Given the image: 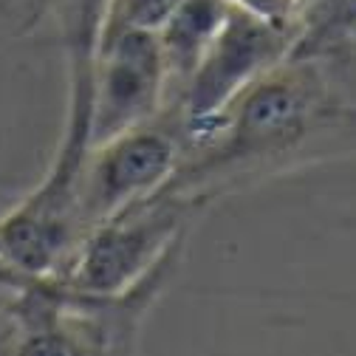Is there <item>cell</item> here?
<instances>
[{"mask_svg": "<svg viewBox=\"0 0 356 356\" xmlns=\"http://www.w3.org/2000/svg\"><path fill=\"white\" fill-rule=\"evenodd\" d=\"M331 57L286 54L215 116L190 142L195 164H178L164 190L209 204L249 178L283 175L291 167L348 156L353 147V102L348 74L328 68Z\"/></svg>", "mask_w": 356, "mask_h": 356, "instance_id": "obj_1", "label": "cell"}, {"mask_svg": "<svg viewBox=\"0 0 356 356\" xmlns=\"http://www.w3.org/2000/svg\"><path fill=\"white\" fill-rule=\"evenodd\" d=\"M204 204L172 190L122 209L91 227L74 246L60 283L91 297H113L145 280L178 243H184Z\"/></svg>", "mask_w": 356, "mask_h": 356, "instance_id": "obj_2", "label": "cell"}, {"mask_svg": "<svg viewBox=\"0 0 356 356\" xmlns=\"http://www.w3.org/2000/svg\"><path fill=\"white\" fill-rule=\"evenodd\" d=\"M178 164H181L178 142L150 122L88 147L76 178L82 235L122 209L164 190Z\"/></svg>", "mask_w": 356, "mask_h": 356, "instance_id": "obj_3", "label": "cell"}, {"mask_svg": "<svg viewBox=\"0 0 356 356\" xmlns=\"http://www.w3.org/2000/svg\"><path fill=\"white\" fill-rule=\"evenodd\" d=\"M294 34L297 31L291 29L269 26L229 6L207 51L184 79L181 116L187 136L204 130L215 116L224 113V108L246 85L277 65L289 54Z\"/></svg>", "mask_w": 356, "mask_h": 356, "instance_id": "obj_4", "label": "cell"}, {"mask_svg": "<svg viewBox=\"0 0 356 356\" xmlns=\"http://www.w3.org/2000/svg\"><path fill=\"white\" fill-rule=\"evenodd\" d=\"M167 65L153 31L111 29L102 34L94 68L88 145L150 122L167 94Z\"/></svg>", "mask_w": 356, "mask_h": 356, "instance_id": "obj_5", "label": "cell"}, {"mask_svg": "<svg viewBox=\"0 0 356 356\" xmlns=\"http://www.w3.org/2000/svg\"><path fill=\"white\" fill-rule=\"evenodd\" d=\"M79 238L76 184L42 175L29 195L0 209V263L20 277H57Z\"/></svg>", "mask_w": 356, "mask_h": 356, "instance_id": "obj_6", "label": "cell"}, {"mask_svg": "<svg viewBox=\"0 0 356 356\" xmlns=\"http://www.w3.org/2000/svg\"><path fill=\"white\" fill-rule=\"evenodd\" d=\"M111 0H63V46L68 63V111L57 156L49 175L76 181L88 153V122H91V91L99 42L108 23Z\"/></svg>", "mask_w": 356, "mask_h": 356, "instance_id": "obj_7", "label": "cell"}, {"mask_svg": "<svg viewBox=\"0 0 356 356\" xmlns=\"http://www.w3.org/2000/svg\"><path fill=\"white\" fill-rule=\"evenodd\" d=\"M229 12V0H181L156 31L170 79H187Z\"/></svg>", "mask_w": 356, "mask_h": 356, "instance_id": "obj_8", "label": "cell"}, {"mask_svg": "<svg viewBox=\"0 0 356 356\" xmlns=\"http://www.w3.org/2000/svg\"><path fill=\"white\" fill-rule=\"evenodd\" d=\"M178 3H181V0H111L105 31L136 29V31H153L156 34L161 29V23L175 12Z\"/></svg>", "mask_w": 356, "mask_h": 356, "instance_id": "obj_9", "label": "cell"}, {"mask_svg": "<svg viewBox=\"0 0 356 356\" xmlns=\"http://www.w3.org/2000/svg\"><path fill=\"white\" fill-rule=\"evenodd\" d=\"M229 6L269 23V26L297 31V20L305 9V0H229Z\"/></svg>", "mask_w": 356, "mask_h": 356, "instance_id": "obj_10", "label": "cell"}, {"mask_svg": "<svg viewBox=\"0 0 356 356\" xmlns=\"http://www.w3.org/2000/svg\"><path fill=\"white\" fill-rule=\"evenodd\" d=\"M0 280H3V283H9V286H15V289H20L23 283H29V277H20V275H15L12 269H6L3 263H0Z\"/></svg>", "mask_w": 356, "mask_h": 356, "instance_id": "obj_11", "label": "cell"}, {"mask_svg": "<svg viewBox=\"0 0 356 356\" xmlns=\"http://www.w3.org/2000/svg\"><path fill=\"white\" fill-rule=\"evenodd\" d=\"M0 283H3V280H0ZM6 286H9V283H6ZM12 289H15V286H12Z\"/></svg>", "mask_w": 356, "mask_h": 356, "instance_id": "obj_12", "label": "cell"}]
</instances>
